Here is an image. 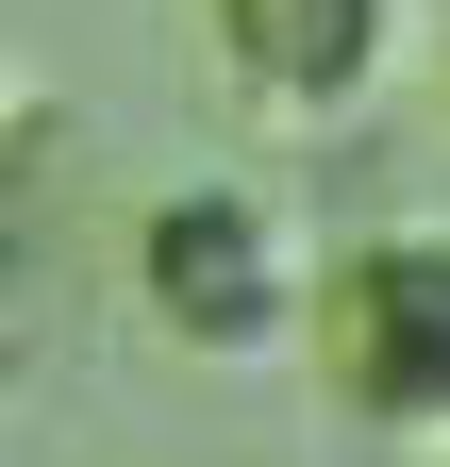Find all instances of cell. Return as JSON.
Here are the masks:
<instances>
[{
  "label": "cell",
  "mask_w": 450,
  "mask_h": 467,
  "mask_svg": "<svg viewBox=\"0 0 450 467\" xmlns=\"http://www.w3.org/2000/svg\"><path fill=\"white\" fill-rule=\"evenodd\" d=\"M134 301L184 334L200 368H267V350H301L317 267L284 251V217H267L251 184H184V201H150V234H134Z\"/></svg>",
  "instance_id": "obj_1"
},
{
  "label": "cell",
  "mask_w": 450,
  "mask_h": 467,
  "mask_svg": "<svg viewBox=\"0 0 450 467\" xmlns=\"http://www.w3.org/2000/svg\"><path fill=\"white\" fill-rule=\"evenodd\" d=\"M301 334L367 434H450V234H351Z\"/></svg>",
  "instance_id": "obj_2"
},
{
  "label": "cell",
  "mask_w": 450,
  "mask_h": 467,
  "mask_svg": "<svg viewBox=\"0 0 450 467\" xmlns=\"http://www.w3.org/2000/svg\"><path fill=\"white\" fill-rule=\"evenodd\" d=\"M217 67H234L251 117H284V134H333L384 67H401V0H200Z\"/></svg>",
  "instance_id": "obj_3"
},
{
  "label": "cell",
  "mask_w": 450,
  "mask_h": 467,
  "mask_svg": "<svg viewBox=\"0 0 450 467\" xmlns=\"http://www.w3.org/2000/svg\"><path fill=\"white\" fill-rule=\"evenodd\" d=\"M50 334H67V267H50V234L0 217V400L50 368Z\"/></svg>",
  "instance_id": "obj_4"
},
{
  "label": "cell",
  "mask_w": 450,
  "mask_h": 467,
  "mask_svg": "<svg viewBox=\"0 0 450 467\" xmlns=\"http://www.w3.org/2000/svg\"><path fill=\"white\" fill-rule=\"evenodd\" d=\"M434 84H450V34H434Z\"/></svg>",
  "instance_id": "obj_5"
}]
</instances>
